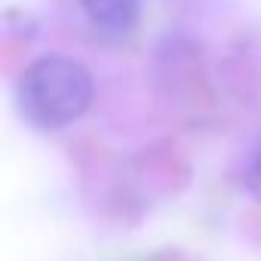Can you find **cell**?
Here are the masks:
<instances>
[{
    "instance_id": "obj_1",
    "label": "cell",
    "mask_w": 261,
    "mask_h": 261,
    "mask_svg": "<svg viewBox=\"0 0 261 261\" xmlns=\"http://www.w3.org/2000/svg\"><path fill=\"white\" fill-rule=\"evenodd\" d=\"M95 95V80L89 68L71 56L49 53L34 59L19 77V111L43 133L77 123Z\"/></svg>"
},
{
    "instance_id": "obj_2",
    "label": "cell",
    "mask_w": 261,
    "mask_h": 261,
    "mask_svg": "<svg viewBox=\"0 0 261 261\" xmlns=\"http://www.w3.org/2000/svg\"><path fill=\"white\" fill-rule=\"evenodd\" d=\"M86 19L114 37L129 34L142 19V0H80Z\"/></svg>"
},
{
    "instance_id": "obj_3",
    "label": "cell",
    "mask_w": 261,
    "mask_h": 261,
    "mask_svg": "<svg viewBox=\"0 0 261 261\" xmlns=\"http://www.w3.org/2000/svg\"><path fill=\"white\" fill-rule=\"evenodd\" d=\"M246 185H249V191L255 197H261V145L255 148V154H252V160L246 166Z\"/></svg>"
}]
</instances>
